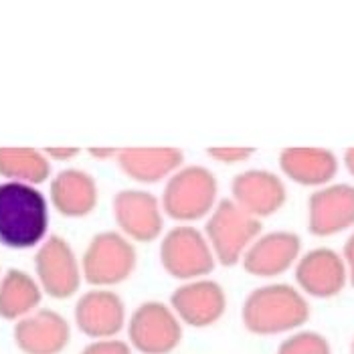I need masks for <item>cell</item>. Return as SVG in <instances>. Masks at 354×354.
<instances>
[{"mask_svg": "<svg viewBox=\"0 0 354 354\" xmlns=\"http://www.w3.org/2000/svg\"><path fill=\"white\" fill-rule=\"evenodd\" d=\"M294 275L301 294L318 300L338 296L348 283V272L342 253L330 247H316L306 251L296 263Z\"/></svg>", "mask_w": 354, "mask_h": 354, "instance_id": "8", "label": "cell"}, {"mask_svg": "<svg viewBox=\"0 0 354 354\" xmlns=\"http://www.w3.org/2000/svg\"><path fill=\"white\" fill-rule=\"evenodd\" d=\"M261 235V221L247 215L233 201L217 203L205 225V237L223 266H235L243 259L249 245Z\"/></svg>", "mask_w": 354, "mask_h": 354, "instance_id": "4", "label": "cell"}, {"mask_svg": "<svg viewBox=\"0 0 354 354\" xmlns=\"http://www.w3.org/2000/svg\"><path fill=\"white\" fill-rule=\"evenodd\" d=\"M128 340L142 354H170L183 340V322L162 301H144L128 320Z\"/></svg>", "mask_w": 354, "mask_h": 354, "instance_id": "7", "label": "cell"}, {"mask_svg": "<svg viewBox=\"0 0 354 354\" xmlns=\"http://www.w3.org/2000/svg\"><path fill=\"white\" fill-rule=\"evenodd\" d=\"M15 344L23 354H61L69 340V322L55 310H37L15 324Z\"/></svg>", "mask_w": 354, "mask_h": 354, "instance_id": "16", "label": "cell"}, {"mask_svg": "<svg viewBox=\"0 0 354 354\" xmlns=\"http://www.w3.org/2000/svg\"><path fill=\"white\" fill-rule=\"evenodd\" d=\"M233 203L255 218L272 217L288 201L283 180L270 170H245L233 178Z\"/></svg>", "mask_w": 354, "mask_h": 354, "instance_id": "14", "label": "cell"}, {"mask_svg": "<svg viewBox=\"0 0 354 354\" xmlns=\"http://www.w3.org/2000/svg\"><path fill=\"white\" fill-rule=\"evenodd\" d=\"M49 229V205L41 191L23 183L0 185V245L30 249Z\"/></svg>", "mask_w": 354, "mask_h": 354, "instance_id": "2", "label": "cell"}, {"mask_svg": "<svg viewBox=\"0 0 354 354\" xmlns=\"http://www.w3.org/2000/svg\"><path fill=\"white\" fill-rule=\"evenodd\" d=\"M310 304L290 283H268L253 290L243 301L241 320L255 336L294 334L310 320Z\"/></svg>", "mask_w": 354, "mask_h": 354, "instance_id": "1", "label": "cell"}, {"mask_svg": "<svg viewBox=\"0 0 354 354\" xmlns=\"http://www.w3.org/2000/svg\"><path fill=\"white\" fill-rule=\"evenodd\" d=\"M113 218L126 239L150 243L164 229L162 205L148 191L126 189L113 196Z\"/></svg>", "mask_w": 354, "mask_h": 354, "instance_id": "10", "label": "cell"}, {"mask_svg": "<svg viewBox=\"0 0 354 354\" xmlns=\"http://www.w3.org/2000/svg\"><path fill=\"white\" fill-rule=\"evenodd\" d=\"M218 185L215 174L205 166L176 170L162 192V213L178 223H194L217 207Z\"/></svg>", "mask_w": 354, "mask_h": 354, "instance_id": "3", "label": "cell"}, {"mask_svg": "<svg viewBox=\"0 0 354 354\" xmlns=\"http://www.w3.org/2000/svg\"><path fill=\"white\" fill-rule=\"evenodd\" d=\"M51 164L45 152L35 148H0V176L10 183L41 185L49 178Z\"/></svg>", "mask_w": 354, "mask_h": 354, "instance_id": "21", "label": "cell"}, {"mask_svg": "<svg viewBox=\"0 0 354 354\" xmlns=\"http://www.w3.org/2000/svg\"><path fill=\"white\" fill-rule=\"evenodd\" d=\"M338 156L328 148L316 146H292L281 150L279 170L296 185L322 189L332 185L338 174Z\"/></svg>", "mask_w": 354, "mask_h": 354, "instance_id": "17", "label": "cell"}, {"mask_svg": "<svg viewBox=\"0 0 354 354\" xmlns=\"http://www.w3.org/2000/svg\"><path fill=\"white\" fill-rule=\"evenodd\" d=\"M215 261V253L207 237L191 225H178L164 235L160 243V263L168 275L194 281L213 272Z\"/></svg>", "mask_w": 354, "mask_h": 354, "instance_id": "6", "label": "cell"}, {"mask_svg": "<svg viewBox=\"0 0 354 354\" xmlns=\"http://www.w3.org/2000/svg\"><path fill=\"white\" fill-rule=\"evenodd\" d=\"M342 162H344V168L348 170V174L354 178V148H348V150L344 152Z\"/></svg>", "mask_w": 354, "mask_h": 354, "instance_id": "28", "label": "cell"}, {"mask_svg": "<svg viewBox=\"0 0 354 354\" xmlns=\"http://www.w3.org/2000/svg\"><path fill=\"white\" fill-rule=\"evenodd\" d=\"M136 270V249L115 231L97 233L83 253L82 273L87 283L108 288L126 281Z\"/></svg>", "mask_w": 354, "mask_h": 354, "instance_id": "5", "label": "cell"}, {"mask_svg": "<svg viewBox=\"0 0 354 354\" xmlns=\"http://www.w3.org/2000/svg\"><path fill=\"white\" fill-rule=\"evenodd\" d=\"M351 354H354V336L353 340H351Z\"/></svg>", "mask_w": 354, "mask_h": 354, "instance_id": "29", "label": "cell"}, {"mask_svg": "<svg viewBox=\"0 0 354 354\" xmlns=\"http://www.w3.org/2000/svg\"><path fill=\"white\" fill-rule=\"evenodd\" d=\"M253 148L245 146H223V148H209L207 154L221 164H239L253 156Z\"/></svg>", "mask_w": 354, "mask_h": 354, "instance_id": "23", "label": "cell"}, {"mask_svg": "<svg viewBox=\"0 0 354 354\" xmlns=\"http://www.w3.org/2000/svg\"><path fill=\"white\" fill-rule=\"evenodd\" d=\"M342 259H344V266H346V272H348V283L354 288V229L353 233L348 235L344 247H342Z\"/></svg>", "mask_w": 354, "mask_h": 354, "instance_id": "25", "label": "cell"}, {"mask_svg": "<svg viewBox=\"0 0 354 354\" xmlns=\"http://www.w3.org/2000/svg\"><path fill=\"white\" fill-rule=\"evenodd\" d=\"M170 308L183 324L209 328L223 318L227 310V296L217 281L194 279L172 292Z\"/></svg>", "mask_w": 354, "mask_h": 354, "instance_id": "12", "label": "cell"}, {"mask_svg": "<svg viewBox=\"0 0 354 354\" xmlns=\"http://www.w3.org/2000/svg\"><path fill=\"white\" fill-rule=\"evenodd\" d=\"M275 354H334L324 334L316 330H298L281 340Z\"/></svg>", "mask_w": 354, "mask_h": 354, "instance_id": "22", "label": "cell"}, {"mask_svg": "<svg viewBox=\"0 0 354 354\" xmlns=\"http://www.w3.org/2000/svg\"><path fill=\"white\" fill-rule=\"evenodd\" d=\"M115 160L132 180L152 185L180 170L185 154L178 148H124Z\"/></svg>", "mask_w": 354, "mask_h": 354, "instance_id": "18", "label": "cell"}, {"mask_svg": "<svg viewBox=\"0 0 354 354\" xmlns=\"http://www.w3.org/2000/svg\"><path fill=\"white\" fill-rule=\"evenodd\" d=\"M80 154V148H47L45 156L55 158V160H71Z\"/></svg>", "mask_w": 354, "mask_h": 354, "instance_id": "26", "label": "cell"}, {"mask_svg": "<svg viewBox=\"0 0 354 354\" xmlns=\"http://www.w3.org/2000/svg\"><path fill=\"white\" fill-rule=\"evenodd\" d=\"M354 229V187L328 185L308 198V231L314 237H334Z\"/></svg>", "mask_w": 354, "mask_h": 354, "instance_id": "11", "label": "cell"}, {"mask_svg": "<svg viewBox=\"0 0 354 354\" xmlns=\"http://www.w3.org/2000/svg\"><path fill=\"white\" fill-rule=\"evenodd\" d=\"M82 354H132V346L130 342H124L120 338H106L89 342Z\"/></svg>", "mask_w": 354, "mask_h": 354, "instance_id": "24", "label": "cell"}, {"mask_svg": "<svg viewBox=\"0 0 354 354\" xmlns=\"http://www.w3.org/2000/svg\"><path fill=\"white\" fill-rule=\"evenodd\" d=\"M75 324L93 340L115 338L126 326V306L115 292L89 290L75 304Z\"/></svg>", "mask_w": 354, "mask_h": 354, "instance_id": "15", "label": "cell"}, {"mask_svg": "<svg viewBox=\"0 0 354 354\" xmlns=\"http://www.w3.org/2000/svg\"><path fill=\"white\" fill-rule=\"evenodd\" d=\"M89 154L95 156L97 160H108V158H118L120 150H115V148H89Z\"/></svg>", "mask_w": 354, "mask_h": 354, "instance_id": "27", "label": "cell"}, {"mask_svg": "<svg viewBox=\"0 0 354 354\" xmlns=\"http://www.w3.org/2000/svg\"><path fill=\"white\" fill-rule=\"evenodd\" d=\"M41 304V286L21 270H8L0 279V318L23 320Z\"/></svg>", "mask_w": 354, "mask_h": 354, "instance_id": "20", "label": "cell"}, {"mask_svg": "<svg viewBox=\"0 0 354 354\" xmlns=\"http://www.w3.org/2000/svg\"><path fill=\"white\" fill-rule=\"evenodd\" d=\"M301 257L300 235L292 231H272L259 235L245 251L241 263L249 275L277 277L292 270Z\"/></svg>", "mask_w": 354, "mask_h": 354, "instance_id": "13", "label": "cell"}, {"mask_svg": "<svg viewBox=\"0 0 354 354\" xmlns=\"http://www.w3.org/2000/svg\"><path fill=\"white\" fill-rule=\"evenodd\" d=\"M51 203L63 217H85L97 205V185L85 170L67 168L51 183Z\"/></svg>", "mask_w": 354, "mask_h": 354, "instance_id": "19", "label": "cell"}, {"mask_svg": "<svg viewBox=\"0 0 354 354\" xmlns=\"http://www.w3.org/2000/svg\"><path fill=\"white\" fill-rule=\"evenodd\" d=\"M35 270L39 286L55 300H67L80 290L82 272L77 257L71 245L59 235H51L37 251Z\"/></svg>", "mask_w": 354, "mask_h": 354, "instance_id": "9", "label": "cell"}]
</instances>
